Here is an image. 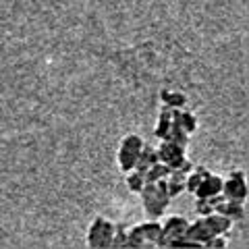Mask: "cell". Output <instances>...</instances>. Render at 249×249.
Wrapping results in <instances>:
<instances>
[{"mask_svg":"<svg viewBox=\"0 0 249 249\" xmlns=\"http://www.w3.org/2000/svg\"><path fill=\"white\" fill-rule=\"evenodd\" d=\"M187 224H189V220H187V218H183V216H170L168 220L162 224L160 235H158V239H156L154 245H156V247H166L168 241H173V239H177V237H183Z\"/></svg>","mask_w":249,"mask_h":249,"instance_id":"cell-1","label":"cell"},{"mask_svg":"<svg viewBox=\"0 0 249 249\" xmlns=\"http://www.w3.org/2000/svg\"><path fill=\"white\" fill-rule=\"evenodd\" d=\"M160 145L156 150V156H158V162H164V164L173 168H178V164L185 160V147L177 145L175 142H168V139H160Z\"/></svg>","mask_w":249,"mask_h":249,"instance_id":"cell-2","label":"cell"},{"mask_svg":"<svg viewBox=\"0 0 249 249\" xmlns=\"http://www.w3.org/2000/svg\"><path fill=\"white\" fill-rule=\"evenodd\" d=\"M164 104H168L170 108H183L187 104V98L181 91H168V98H166Z\"/></svg>","mask_w":249,"mask_h":249,"instance_id":"cell-18","label":"cell"},{"mask_svg":"<svg viewBox=\"0 0 249 249\" xmlns=\"http://www.w3.org/2000/svg\"><path fill=\"white\" fill-rule=\"evenodd\" d=\"M204 220L208 222V227L212 229L216 235H224V232H229L231 227H232V220H231V218L224 216V214H218V212H212V214L204 216Z\"/></svg>","mask_w":249,"mask_h":249,"instance_id":"cell-7","label":"cell"},{"mask_svg":"<svg viewBox=\"0 0 249 249\" xmlns=\"http://www.w3.org/2000/svg\"><path fill=\"white\" fill-rule=\"evenodd\" d=\"M196 173H197V175H199L201 178L210 177V170H208V168H204V166H197V168H196Z\"/></svg>","mask_w":249,"mask_h":249,"instance_id":"cell-24","label":"cell"},{"mask_svg":"<svg viewBox=\"0 0 249 249\" xmlns=\"http://www.w3.org/2000/svg\"><path fill=\"white\" fill-rule=\"evenodd\" d=\"M135 160H137V154L131 152V150H124V147H121L119 150V166L123 173H131L135 166Z\"/></svg>","mask_w":249,"mask_h":249,"instance_id":"cell-10","label":"cell"},{"mask_svg":"<svg viewBox=\"0 0 249 249\" xmlns=\"http://www.w3.org/2000/svg\"><path fill=\"white\" fill-rule=\"evenodd\" d=\"M199 183H201V177L196 173V170H193V173H189V175L185 177V189L189 191V193H193V191H196Z\"/></svg>","mask_w":249,"mask_h":249,"instance_id":"cell-20","label":"cell"},{"mask_svg":"<svg viewBox=\"0 0 249 249\" xmlns=\"http://www.w3.org/2000/svg\"><path fill=\"white\" fill-rule=\"evenodd\" d=\"M214 235L216 232L208 227V222L204 220V218H201V220H196V222H189L187 224V229H185V237H189L193 241H199L201 245L208 243Z\"/></svg>","mask_w":249,"mask_h":249,"instance_id":"cell-4","label":"cell"},{"mask_svg":"<svg viewBox=\"0 0 249 249\" xmlns=\"http://www.w3.org/2000/svg\"><path fill=\"white\" fill-rule=\"evenodd\" d=\"M139 229H142L143 232V237H145V243L150 241V243H156V239H158L160 235V229H162V224L160 222H145V224H139Z\"/></svg>","mask_w":249,"mask_h":249,"instance_id":"cell-11","label":"cell"},{"mask_svg":"<svg viewBox=\"0 0 249 249\" xmlns=\"http://www.w3.org/2000/svg\"><path fill=\"white\" fill-rule=\"evenodd\" d=\"M143 206H145V212H147V216H150V218H158L162 212H164V206H162L160 204V201L158 199H156V197H150V199H145L143 201Z\"/></svg>","mask_w":249,"mask_h":249,"instance_id":"cell-17","label":"cell"},{"mask_svg":"<svg viewBox=\"0 0 249 249\" xmlns=\"http://www.w3.org/2000/svg\"><path fill=\"white\" fill-rule=\"evenodd\" d=\"M168 129H170V106L162 104L160 114H158V124H156V129H154V135L158 139H166Z\"/></svg>","mask_w":249,"mask_h":249,"instance_id":"cell-8","label":"cell"},{"mask_svg":"<svg viewBox=\"0 0 249 249\" xmlns=\"http://www.w3.org/2000/svg\"><path fill=\"white\" fill-rule=\"evenodd\" d=\"M121 147H124V150H131V152H135V154H139V152H142V147H143V139L139 137V135H135V133L124 135V137H123Z\"/></svg>","mask_w":249,"mask_h":249,"instance_id":"cell-12","label":"cell"},{"mask_svg":"<svg viewBox=\"0 0 249 249\" xmlns=\"http://www.w3.org/2000/svg\"><path fill=\"white\" fill-rule=\"evenodd\" d=\"M177 170H181L183 175H189V173H191V162L185 158V160L181 162V164H178V168H177Z\"/></svg>","mask_w":249,"mask_h":249,"instance_id":"cell-23","label":"cell"},{"mask_svg":"<svg viewBox=\"0 0 249 249\" xmlns=\"http://www.w3.org/2000/svg\"><path fill=\"white\" fill-rule=\"evenodd\" d=\"M222 196L224 199H235V201H245L247 199V185L245 177H229L227 181H222Z\"/></svg>","mask_w":249,"mask_h":249,"instance_id":"cell-3","label":"cell"},{"mask_svg":"<svg viewBox=\"0 0 249 249\" xmlns=\"http://www.w3.org/2000/svg\"><path fill=\"white\" fill-rule=\"evenodd\" d=\"M196 210H197V214H199V216H208V214H212V212H214V208L210 206V204H208V199H204V197H197Z\"/></svg>","mask_w":249,"mask_h":249,"instance_id":"cell-22","label":"cell"},{"mask_svg":"<svg viewBox=\"0 0 249 249\" xmlns=\"http://www.w3.org/2000/svg\"><path fill=\"white\" fill-rule=\"evenodd\" d=\"M204 247H208V249H224L227 247V239H224L222 235H214L208 243H204Z\"/></svg>","mask_w":249,"mask_h":249,"instance_id":"cell-21","label":"cell"},{"mask_svg":"<svg viewBox=\"0 0 249 249\" xmlns=\"http://www.w3.org/2000/svg\"><path fill=\"white\" fill-rule=\"evenodd\" d=\"M143 245H145V237L142 229H139V224L127 231V247H143Z\"/></svg>","mask_w":249,"mask_h":249,"instance_id":"cell-14","label":"cell"},{"mask_svg":"<svg viewBox=\"0 0 249 249\" xmlns=\"http://www.w3.org/2000/svg\"><path fill=\"white\" fill-rule=\"evenodd\" d=\"M181 129L185 131L187 135H191V133H196V129H197V119L193 116L191 112H187V110H181Z\"/></svg>","mask_w":249,"mask_h":249,"instance_id":"cell-13","label":"cell"},{"mask_svg":"<svg viewBox=\"0 0 249 249\" xmlns=\"http://www.w3.org/2000/svg\"><path fill=\"white\" fill-rule=\"evenodd\" d=\"M214 212L229 216L232 222L241 220V218L245 216V212H243V201H235V199H224V201H220L218 206H214Z\"/></svg>","mask_w":249,"mask_h":249,"instance_id":"cell-6","label":"cell"},{"mask_svg":"<svg viewBox=\"0 0 249 249\" xmlns=\"http://www.w3.org/2000/svg\"><path fill=\"white\" fill-rule=\"evenodd\" d=\"M127 185H129V189L133 193H139L142 191V187H143V177L139 175L137 170H133L131 175H127Z\"/></svg>","mask_w":249,"mask_h":249,"instance_id":"cell-19","label":"cell"},{"mask_svg":"<svg viewBox=\"0 0 249 249\" xmlns=\"http://www.w3.org/2000/svg\"><path fill=\"white\" fill-rule=\"evenodd\" d=\"M112 235H114V222H108L104 220V227H102V237H100V245L98 247H110L112 245Z\"/></svg>","mask_w":249,"mask_h":249,"instance_id":"cell-15","label":"cell"},{"mask_svg":"<svg viewBox=\"0 0 249 249\" xmlns=\"http://www.w3.org/2000/svg\"><path fill=\"white\" fill-rule=\"evenodd\" d=\"M102 227H104V218L96 216L91 222V227L88 231V247H98L100 245V237H102Z\"/></svg>","mask_w":249,"mask_h":249,"instance_id":"cell-9","label":"cell"},{"mask_svg":"<svg viewBox=\"0 0 249 249\" xmlns=\"http://www.w3.org/2000/svg\"><path fill=\"white\" fill-rule=\"evenodd\" d=\"M222 181H224V178H220L218 175L210 173V177L201 178V183L197 185V189L193 191V193H196L197 197L208 199L210 196H214V193H220V191H222Z\"/></svg>","mask_w":249,"mask_h":249,"instance_id":"cell-5","label":"cell"},{"mask_svg":"<svg viewBox=\"0 0 249 249\" xmlns=\"http://www.w3.org/2000/svg\"><path fill=\"white\" fill-rule=\"evenodd\" d=\"M110 247H127V229L124 224H114V235Z\"/></svg>","mask_w":249,"mask_h":249,"instance_id":"cell-16","label":"cell"}]
</instances>
